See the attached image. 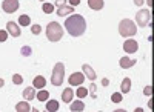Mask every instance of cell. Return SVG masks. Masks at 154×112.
Returning <instances> with one entry per match:
<instances>
[{
	"instance_id": "5bb4252c",
	"label": "cell",
	"mask_w": 154,
	"mask_h": 112,
	"mask_svg": "<svg viewBox=\"0 0 154 112\" xmlns=\"http://www.w3.org/2000/svg\"><path fill=\"white\" fill-rule=\"evenodd\" d=\"M72 97H74V91L71 88H66L65 91L62 92V100L65 103H71L72 102Z\"/></svg>"
},
{
	"instance_id": "52a82bcc",
	"label": "cell",
	"mask_w": 154,
	"mask_h": 112,
	"mask_svg": "<svg viewBox=\"0 0 154 112\" xmlns=\"http://www.w3.org/2000/svg\"><path fill=\"white\" fill-rule=\"evenodd\" d=\"M68 80H69V84H72V86H80L85 81V74L74 72V74H71V75H69Z\"/></svg>"
},
{
	"instance_id": "e0dca14e",
	"label": "cell",
	"mask_w": 154,
	"mask_h": 112,
	"mask_svg": "<svg viewBox=\"0 0 154 112\" xmlns=\"http://www.w3.org/2000/svg\"><path fill=\"white\" fill-rule=\"evenodd\" d=\"M88 6L91 9L100 11L102 8H103V0H88Z\"/></svg>"
},
{
	"instance_id": "30bf717a",
	"label": "cell",
	"mask_w": 154,
	"mask_h": 112,
	"mask_svg": "<svg viewBox=\"0 0 154 112\" xmlns=\"http://www.w3.org/2000/svg\"><path fill=\"white\" fill-rule=\"evenodd\" d=\"M74 12V6H68V5H60V8L57 9V16L65 17L68 14H72Z\"/></svg>"
},
{
	"instance_id": "8fae6325",
	"label": "cell",
	"mask_w": 154,
	"mask_h": 112,
	"mask_svg": "<svg viewBox=\"0 0 154 112\" xmlns=\"http://www.w3.org/2000/svg\"><path fill=\"white\" fill-rule=\"evenodd\" d=\"M82 69H83V74H85V77L86 78H89V80H91V81H94L96 80V72H94V69L91 68V66H89V65H83L82 66Z\"/></svg>"
},
{
	"instance_id": "277c9868",
	"label": "cell",
	"mask_w": 154,
	"mask_h": 112,
	"mask_svg": "<svg viewBox=\"0 0 154 112\" xmlns=\"http://www.w3.org/2000/svg\"><path fill=\"white\" fill-rule=\"evenodd\" d=\"M63 78H65V65L59 61L56 63L54 69H53V75H51V83L54 86H60L63 83Z\"/></svg>"
},
{
	"instance_id": "e575fe53",
	"label": "cell",
	"mask_w": 154,
	"mask_h": 112,
	"mask_svg": "<svg viewBox=\"0 0 154 112\" xmlns=\"http://www.w3.org/2000/svg\"><path fill=\"white\" fill-rule=\"evenodd\" d=\"M3 84H5V80H3V78H0V88H2Z\"/></svg>"
},
{
	"instance_id": "8992f818",
	"label": "cell",
	"mask_w": 154,
	"mask_h": 112,
	"mask_svg": "<svg viewBox=\"0 0 154 112\" xmlns=\"http://www.w3.org/2000/svg\"><path fill=\"white\" fill-rule=\"evenodd\" d=\"M19 6H20L19 0H3V3H2V8H3V11L6 12V14L16 12L19 9Z\"/></svg>"
},
{
	"instance_id": "7a4b0ae2",
	"label": "cell",
	"mask_w": 154,
	"mask_h": 112,
	"mask_svg": "<svg viewBox=\"0 0 154 112\" xmlns=\"http://www.w3.org/2000/svg\"><path fill=\"white\" fill-rule=\"evenodd\" d=\"M46 37L49 42H59L62 37H63V29H62V25L57 22H51L48 23L46 26Z\"/></svg>"
},
{
	"instance_id": "9c48e42d",
	"label": "cell",
	"mask_w": 154,
	"mask_h": 112,
	"mask_svg": "<svg viewBox=\"0 0 154 112\" xmlns=\"http://www.w3.org/2000/svg\"><path fill=\"white\" fill-rule=\"evenodd\" d=\"M6 32L11 34L12 37H20V34H22V31L19 29V25L16 22H8L6 23Z\"/></svg>"
},
{
	"instance_id": "3957f363",
	"label": "cell",
	"mask_w": 154,
	"mask_h": 112,
	"mask_svg": "<svg viewBox=\"0 0 154 112\" xmlns=\"http://www.w3.org/2000/svg\"><path fill=\"white\" fill-rule=\"evenodd\" d=\"M136 32H137V26L130 19H123L119 23V34L122 37H133V35H136Z\"/></svg>"
},
{
	"instance_id": "f546056e",
	"label": "cell",
	"mask_w": 154,
	"mask_h": 112,
	"mask_svg": "<svg viewBox=\"0 0 154 112\" xmlns=\"http://www.w3.org/2000/svg\"><path fill=\"white\" fill-rule=\"evenodd\" d=\"M151 92H152V88L148 84V86H145V89H143V94L145 95H151Z\"/></svg>"
},
{
	"instance_id": "8d00e7d4",
	"label": "cell",
	"mask_w": 154,
	"mask_h": 112,
	"mask_svg": "<svg viewBox=\"0 0 154 112\" xmlns=\"http://www.w3.org/2000/svg\"><path fill=\"white\" fill-rule=\"evenodd\" d=\"M40 2H43V0H40Z\"/></svg>"
},
{
	"instance_id": "836d02e7",
	"label": "cell",
	"mask_w": 154,
	"mask_h": 112,
	"mask_svg": "<svg viewBox=\"0 0 154 112\" xmlns=\"http://www.w3.org/2000/svg\"><path fill=\"white\" fill-rule=\"evenodd\" d=\"M136 5H143V0H134Z\"/></svg>"
},
{
	"instance_id": "4316f807",
	"label": "cell",
	"mask_w": 154,
	"mask_h": 112,
	"mask_svg": "<svg viewBox=\"0 0 154 112\" xmlns=\"http://www.w3.org/2000/svg\"><path fill=\"white\" fill-rule=\"evenodd\" d=\"M111 102H112V103H120V102H122V94H117V92L112 94V95H111Z\"/></svg>"
},
{
	"instance_id": "6da1fadb",
	"label": "cell",
	"mask_w": 154,
	"mask_h": 112,
	"mask_svg": "<svg viewBox=\"0 0 154 112\" xmlns=\"http://www.w3.org/2000/svg\"><path fill=\"white\" fill-rule=\"evenodd\" d=\"M65 28H66L69 35L80 37L86 31V22H85V19L80 14H72L71 17H68L65 20Z\"/></svg>"
},
{
	"instance_id": "603a6c76",
	"label": "cell",
	"mask_w": 154,
	"mask_h": 112,
	"mask_svg": "<svg viewBox=\"0 0 154 112\" xmlns=\"http://www.w3.org/2000/svg\"><path fill=\"white\" fill-rule=\"evenodd\" d=\"M88 94H89V92H88V89H86V88H83L82 84L79 86V89L75 91V95L79 97V98H85V97H86Z\"/></svg>"
},
{
	"instance_id": "f1b7e54d",
	"label": "cell",
	"mask_w": 154,
	"mask_h": 112,
	"mask_svg": "<svg viewBox=\"0 0 154 112\" xmlns=\"http://www.w3.org/2000/svg\"><path fill=\"white\" fill-rule=\"evenodd\" d=\"M6 40H8V32L0 29V42H6Z\"/></svg>"
},
{
	"instance_id": "44dd1931",
	"label": "cell",
	"mask_w": 154,
	"mask_h": 112,
	"mask_svg": "<svg viewBox=\"0 0 154 112\" xmlns=\"http://www.w3.org/2000/svg\"><path fill=\"white\" fill-rule=\"evenodd\" d=\"M35 97H37V100H38V102H46L48 98H49V92L45 91V89H43V91H38V94H37Z\"/></svg>"
},
{
	"instance_id": "d4e9b609",
	"label": "cell",
	"mask_w": 154,
	"mask_h": 112,
	"mask_svg": "<svg viewBox=\"0 0 154 112\" xmlns=\"http://www.w3.org/2000/svg\"><path fill=\"white\" fill-rule=\"evenodd\" d=\"M12 83L14 84H22L23 83V77L20 75V74H14V75H12Z\"/></svg>"
},
{
	"instance_id": "4fadbf2b",
	"label": "cell",
	"mask_w": 154,
	"mask_h": 112,
	"mask_svg": "<svg viewBox=\"0 0 154 112\" xmlns=\"http://www.w3.org/2000/svg\"><path fill=\"white\" fill-rule=\"evenodd\" d=\"M45 84H46V80L43 75H37L32 81V86H34V89H43L45 88Z\"/></svg>"
},
{
	"instance_id": "cb8c5ba5",
	"label": "cell",
	"mask_w": 154,
	"mask_h": 112,
	"mask_svg": "<svg viewBox=\"0 0 154 112\" xmlns=\"http://www.w3.org/2000/svg\"><path fill=\"white\" fill-rule=\"evenodd\" d=\"M42 9H43L45 14H51V12L54 11V5L53 3H43L42 5Z\"/></svg>"
},
{
	"instance_id": "83f0119b",
	"label": "cell",
	"mask_w": 154,
	"mask_h": 112,
	"mask_svg": "<svg viewBox=\"0 0 154 112\" xmlns=\"http://www.w3.org/2000/svg\"><path fill=\"white\" fill-rule=\"evenodd\" d=\"M31 32L32 34H40L42 32V26H40V25H32V26H31Z\"/></svg>"
},
{
	"instance_id": "7402d4cb",
	"label": "cell",
	"mask_w": 154,
	"mask_h": 112,
	"mask_svg": "<svg viewBox=\"0 0 154 112\" xmlns=\"http://www.w3.org/2000/svg\"><path fill=\"white\" fill-rule=\"evenodd\" d=\"M29 23H31V19H29V16L23 14V16H20V17H19V25H20V26H28Z\"/></svg>"
},
{
	"instance_id": "484cf974",
	"label": "cell",
	"mask_w": 154,
	"mask_h": 112,
	"mask_svg": "<svg viewBox=\"0 0 154 112\" xmlns=\"http://www.w3.org/2000/svg\"><path fill=\"white\" fill-rule=\"evenodd\" d=\"M20 52H22V55H25V57H28V55H31V46H23L22 49H20Z\"/></svg>"
},
{
	"instance_id": "5b68a950",
	"label": "cell",
	"mask_w": 154,
	"mask_h": 112,
	"mask_svg": "<svg viewBox=\"0 0 154 112\" xmlns=\"http://www.w3.org/2000/svg\"><path fill=\"white\" fill-rule=\"evenodd\" d=\"M149 20H151V12H149V9H140V11L137 12L136 23L139 25V26L145 28L146 25H149Z\"/></svg>"
},
{
	"instance_id": "2e32d148",
	"label": "cell",
	"mask_w": 154,
	"mask_h": 112,
	"mask_svg": "<svg viewBox=\"0 0 154 112\" xmlns=\"http://www.w3.org/2000/svg\"><path fill=\"white\" fill-rule=\"evenodd\" d=\"M72 112H79V111H83L85 109V103L82 102V98H79L77 102H71V108H69Z\"/></svg>"
},
{
	"instance_id": "d590c367",
	"label": "cell",
	"mask_w": 154,
	"mask_h": 112,
	"mask_svg": "<svg viewBox=\"0 0 154 112\" xmlns=\"http://www.w3.org/2000/svg\"><path fill=\"white\" fill-rule=\"evenodd\" d=\"M146 3H148V5L151 6V5H152V0H146Z\"/></svg>"
},
{
	"instance_id": "ba28073f",
	"label": "cell",
	"mask_w": 154,
	"mask_h": 112,
	"mask_svg": "<svg viewBox=\"0 0 154 112\" xmlns=\"http://www.w3.org/2000/svg\"><path fill=\"white\" fill-rule=\"evenodd\" d=\"M137 49H139V45H137V42L133 40V39L126 40V42L123 43V51H125L126 54H134Z\"/></svg>"
},
{
	"instance_id": "4dcf8cb0",
	"label": "cell",
	"mask_w": 154,
	"mask_h": 112,
	"mask_svg": "<svg viewBox=\"0 0 154 112\" xmlns=\"http://www.w3.org/2000/svg\"><path fill=\"white\" fill-rule=\"evenodd\" d=\"M79 3H80V0H69V5L71 6H77Z\"/></svg>"
},
{
	"instance_id": "ac0fdd59",
	"label": "cell",
	"mask_w": 154,
	"mask_h": 112,
	"mask_svg": "<svg viewBox=\"0 0 154 112\" xmlns=\"http://www.w3.org/2000/svg\"><path fill=\"white\" fill-rule=\"evenodd\" d=\"M16 111H17V112H29V111H31V106H29V103H26V102H19V103L16 105Z\"/></svg>"
},
{
	"instance_id": "ffe728a7",
	"label": "cell",
	"mask_w": 154,
	"mask_h": 112,
	"mask_svg": "<svg viewBox=\"0 0 154 112\" xmlns=\"http://www.w3.org/2000/svg\"><path fill=\"white\" fill-rule=\"evenodd\" d=\"M46 111H48V112H56V111H59V102H57V100H48V102H46Z\"/></svg>"
},
{
	"instance_id": "1f68e13d",
	"label": "cell",
	"mask_w": 154,
	"mask_h": 112,
	"mask_svg": "<svg viewBox=\"0 0 154 112\" xmlns=\"http://www.w3.org/2000/svg\"><path fill=\"white\" fill-rule=\"evenodd\" d=\"M88 91H91V94H94V91H96V84H94V81H91V88H89Z\"/></svg>"
},
{
	"instance_id": "d6a6232c",
	"label": "cell",
	"mask_w": 154,
	"mask_h": 112,
	"mask_svg": "<svg viewBox=\"0 0 154 112\" xmlns=\"http://www.w3.org/2000/svg\"><path fill=\"white\" fill-rule=\"evenodd\" d=\"M102 84H103V86H108V84H109V81H108L106 78H103V80H102Z\"/></svg>"
},
{
	"instance_id": "d6986e66",
	"label": "cell",
	"mask_w": 154,
	"mask_h": 112,
	"mask_svg": "<svg viewBox=\"0 0 154 112\" xmlns=\"http://www.w3.org/2000/svg\"><path fill=\"white\" fill-rule=\"evenodd\" d=\"M130 89H131V80L128 77H125L122 81V86H120V91H122V94H128Z\"/></svg>"
},
{
	"instance_id": "9a60e30c",
	"label": "cell",
	"mask_w": 154,
	"mask_h": 112,
	"mask_svg": "<svg viewBox=\"0 0 154 112\" xmlns=\"http://www.w3.org/2000/svg\"><path fill=\"white\" fill-rule=\"evenodd\" d=\"M23 98L25 100H34L35 98V91H34V86L31 88V86H28V88H25V91H23Z\"/></svg>"
},
{
	"instance_id": "7c38bea8",
	"label": "cell",
	"mask_w": 154,
	"mask_h": 112,
	"mask_svg": "<svg viewBox=\"0 0 154 112\" xmlns=\"http://www.w3.org/2000/svg\"><path fill=\"white\" fill-rule=\"evenodd\" d=\"M119 63H120V68H123V69H130L131 66L136 65V60H133V58H130V57H122Z\"/></svg>"
}]
</instances>
